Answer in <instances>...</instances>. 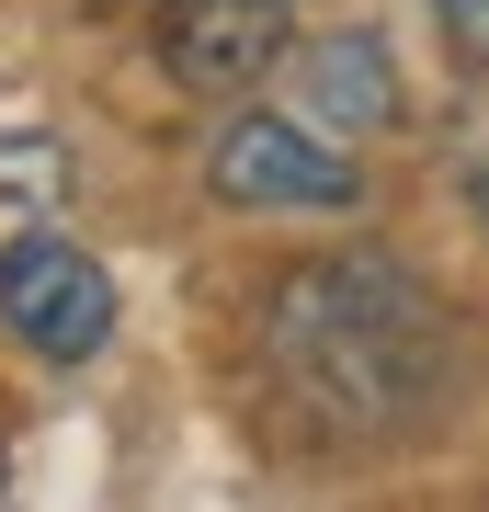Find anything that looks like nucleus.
I'll use <instances>...</instances> for the list:
<instances>
[{"mask_svg": "<svg viewBox=\"0 0 489 512\" xmlns=\"http://www.w3.org/2000/svg\"><path fill=\"white\" fill-rule=\"evenodd\" d=\"M262 353L285 376V399L342 444H387L433 410L444 387V308L410 262L387 251H330L296 262L262 308Z\"/></svg>", "mask_w": 489, "mask_h": 512, "instance_id": "f257e3e1", "label": "nucleus"}, {"mask_svg": "<svg viewBox=\"0 0 489 512\" xmlns=\"http://www.w3.org/2000/svg\"><path fill=\"white\" fill-rule=\"evenodd\" d=\"M205 183H217V205L330 217V205L364 194V171L330 148V126H308V114H239V126H217V148H205Z\"/></svg>", "mask_w": 489, "mask_h": 512, "instance_id": "f03ea898", "label": "nucleus"}, {"mask_svg": "<svg viewBox=\"0 0 489 512\" xmlns=\"http://www.w3.org/2000/svg\"><path fill=\"white\" fill-rule=\"evenodd\" d=\"M0 330H12L23 353H46V365H91V353L114 342V285H103V262L69 251L57 228L0 239Z\"/></svg>", "mask_w": 489, "mask_h": 512, "instance_id": "7ed1b4c3", "label": "nucleus"}, {"mask_svg": "<svg viewBox=\"0 0 489 512\" xmlns=\"http://www.w3.org/2000/svg\"><path fill=\"white\" fill-rule=\"evenodd\" d=\"M296 12L285 0H171L160 12V69L182 92H251V80L285 69Z\"/></svg>", "mask_w": 489, "mask_h": 512, "instance_id": "20e7f679", "label": "nucleus"}, {"mask_svg": "<svg viewBox=\"0 0 489 512\" xmlns=\"http://www.w3.org/2000/svg\"><path fill=\"white\" fill-rule=\"evenodd\" d=\"M296 103H308V126H387L399 114V80H387V46L376 35H319L296 57Z\"/></svg>", "mask_w": 489, "mask_h": 512, "instance_id": "39448f33", "label": "nucleus"}, {"mask_svg": "<svg viewBox=\"0 0 489 512\" xmlns=\"http://www.w3.org/2000/svg\"><path fill=\"white\" fill-rule=\"evenodd\" d=\"M0 194H57V137H0Z\"/></svg>", "mask_w": 489, "mask_h": 512, "instance_id": "423d86ee", "label": "nucleus"}, {"mask_svg": "<svg viewBox=\"0 0 489 512\" xmlns=\"http://www.w3.org/2000/svg\"><path fill=\"white\" fill-rule=\"evenodd\" d=\"M433 23L455 35V57H478V69H489V0H433Z\"/></svg>", "mask_w": 489, "mask_h": 512, "instance_id": "0eeeda50", "label": "nucleus"}]
</instances>
